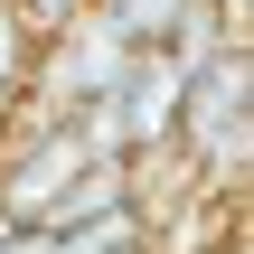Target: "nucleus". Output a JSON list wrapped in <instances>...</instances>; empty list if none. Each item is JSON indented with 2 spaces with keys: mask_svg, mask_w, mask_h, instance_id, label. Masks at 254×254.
Listing matches in <instances>:
<instances>
[{
  "mask_svg": "<svg viewBox=\"0 0 254 254\" xmlns=\"http://www.w3.org/2000/svg\"><path fill=\"white\" fill-rule=\"evenodd\" d=\"M9 9H19V28H28V38H57V28H75L94 0H9Z\"/></svg>",
  "mask_w": 254,
  "mask_h": 254,
  "instance_id": "nucleus-3",
  "label": "nucleus"
},
{
  "mask_svg": "<svg viewBox=\"0 0 254 254\" xmlns=\"http://www.w3.org/2000/svg\"><path fill=\"white\" fill-rule=\"evenodd\" d=\"M0 123H9V113H0Z\"/></svg>",
  "mask_w": 254,
  "mask_h": 254,
  "instance_id": "nucleus-4",
  "label": "nucleus"
},
{
  "mask_svg": "<svg viewBox=\"0 0 254 254\" xmlns=\"http://www.w3.org/2000/svg\"><path fill=\"white\" fill-rule=\"evenodd\" d=\"M189 9H198V0H94V19H104L132 57H160V47H170V28H179Z\"/></svg>",
  "mask_w": 254,
  "mask_h": 254,
  "instance_id": "nucleus-1",
  "label": "nucleus"
},
{
  "mask_svg": "<svg viewBox=\"0 0 254 254\" xmlns=\"http://www.w3.org/2000/svg\"><path fill=\"white\" fill-rule=\"evenodd\" d=\"M28 66H38V47H28V28H19V9L0 0V113L28 104Z\"/></svg>",
  "mask_w": 254,
  "mask_h": 254,
  "instance_id": "nucleus-2",
  "label": "nucleus"
}]
</instances>
